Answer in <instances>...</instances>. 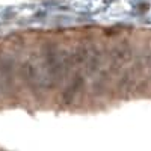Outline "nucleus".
Wrapping results in <instances>:
<instances>
[{
	"instance_id": "nucleus-2",
	"label": "nucleus",
	"mask_w": 151,
	"mask_h": 151,
	"mask_svg": "<svg viewBox=\"0 0 151 151\" xmlns=\"http://www.w3.org/2000/svg\"><path fill=\"white\" fill-rule=\"evenodd\" d=\"M18 76L21 82L27 86V89L33 94L38 95L41 94L45 89V80H44V76L42 73L38 70V67L33 64L32 60H24L20 64L18 67Z\"/></svg>"
},
{
	"instance_id": "nucleus-6",
	"label": "nucleus",
	"mask_w": 151,
	"mask_h": 151,
	"mask_svg": "<svg viewBox=\"0 0 151 151\" xmlns=\"http://www.w3.org/2000/svg\"><path fill=\"white\" fill-rule=\"evenodd\" d=\"M89 47L91 45H88L85 41H80L73 50H68L73 67H82L85 64V60L88 58V53H89Z\"/></svg>"
},
{
	"instance_id": "nucleus-3",
	"label": "nucleus",
	"mask_w": 151,
	"mask_h": 151,
	"mask_svg": "<svg viewBox=\"0 0 151 151\" xmlns=\"http://www.w3.org/2000/svg\"><path fill=\"white\" fill-rule=\"evenodd\" d=\"M132 59H133V47L130 41L129 40L119 41L110 50V67L107 70L109 74L112 76V73H116L119 68H122V65L132 62Z\"/></svg>"
},
{
	"instance_id": "nucleus-9",
	"label": "nucleus",
	"mask_w": 151,
	"mask_h": 151,
	"mask_svg": "<svg viewBox=\"0 0 151 151\" xmlns=\"http://www.w3.org/2000/svg\"><path fill=\"white\" fill-rule=\"evenodd\" d=\"M145 68L148 70V77L151 79V50H150V53L145 58Z\"/></svg>"
},
{
	"instance_id": "nucleus-4",
	"label": "nucleus",
	"mask_w": 151,
	"mask_h": 151,
	"mask_svg": "<svg viewBox=\"0 0 151 151\" xmlns=\"http://www.w3.org/2000/svg\"><path fill=\"white\" fill-rule=\"evenodd\" d=\"M85 82H86V77H85L83 71L77 70L73 74V77H71L70 83L65 86V89L62 91V94H60V103L64 106H67V107L73 106L76 103V100H77L79 94L83 91Z\"/></svg>"
},
{
	"instance_id": "nucleus-5",
	"label": "nucleus",
	"mask_w": 151,
	"mask_h": 151,
	"mask_svg": "<svg viewBox=\"0 0 151 151\" xmlns=\"http://www.w3.org/2000/svg\"><path fill=\"white\" fill-rule=\"evenodd\" d=\"M103 60H104V53L100 45L92 44L89 47V53H88V58L85 60V76H94L100 71L103 65Z\"/></svg>"
},
{
	"instance_id": "nucleus-1",
	"label": "nucleus",
	"mask_w": 151,
	"mask_h": 151,
	"mask_svg": "<svg viewBox=\"0 0 151 151\" xmlns=\"http://www.w3.org/2000/svg\"><path fill=\"white\" fill-rule=\"evenodd\" d=\"M42 65L45 70L42 74L45 80V89L55 91L65 82L70 70L73 68L70 52L55 41H47L42 47Z\"/></svg>"
},
{
	"instance_id": "nucleus-8",
	"label": "nucleus",
	"mask_w": 151,
	"mask_h": 151,
	"mask_svg": "<svg viewBox=\"0 0 151 151\" xmlns=\"http://www.w3.org/2000/svg\"><path fill=\"white\" fill-rule=\"evenodd\" d=\"M110 74L107 70L104 71H98V77L95 79V82L92 83V92L95 95H103L107 91V82H109Z\"/></svg>"
},
{
	"instance_id": "nucleus-7",
	"label": "nucleus",
	"mask_w": 151,
	"mask_h": 151,
	"mask_svg": "<svg viewBox=\"0 0 151 151\" xmlns=\"http://www.w3.org/2000/svg\"><path fill=\"white\" fill-rule=\"evenodd\" d=\"M134 85H136L134 74H133L130 70H125L122 74H119V77H118L116 91H118L119 94H130V92H133V89H134Z\"/></svg>"
}]
</instances>
